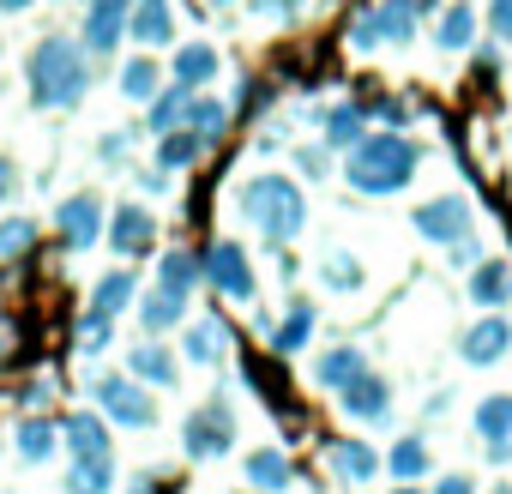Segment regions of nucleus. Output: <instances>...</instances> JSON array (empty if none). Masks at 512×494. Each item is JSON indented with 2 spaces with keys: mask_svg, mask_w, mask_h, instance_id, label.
<instances>
[{
  "mask_svg": "<svg viewBox=\"0 0 512 494\" xmlns=\"http://www.w3.org/2000/svg\"><path fill=\"white\" fill-rule=\"evenodd\" d=\"M25 85L37 109H79L91 91V67H85V43L73 37H43L25 61Z\"/></svg>",
  "mask_w": 512,
  "mask_h": 494,
  "instance_id": "f257e3e1",
  "label": "nucleus"
},
{
  "mask_svg": "<svg viewBox=\"0 0 512 494\" xmlns=\"http://www.w3.org/2000/svg\"><path fill=\"white\" fill-rule=\"evenodd\" d=\"M416 169H422V151L398 127L392 133H362L350 145V163H344V175H350L356 193H404Z\"/></svg>",
  "mask_w": 512,
  "mask_h": 494,
  "instance_id": "f03ea898",
  "label": "nucleus"
},
{
  "mask_svg": "<svg viewBox=\"0 0 512 494\" xmlns=\"http://www.w3.org/2000/svg\"><path fill=\"white\" fill-rule=\"evenodd\" d=\"M241 211L253 217V229H260L272 247L296 241L302 223H308V199H302V187H296L290 175H253V181L241 187Z\"/></svg>",
  "mask_w": 512,
  "mask_h": 494,
  "instance_id": "7ed1b4c3",
  "label": "nucleus"
},
{
  "mask_svg": "<svg viewBox=\"0 0 512 494\" xmlns=\"http://www.w3.org/2000/svg\"><path fill=\"white\" fill-rule=\"evenodd\" d=\"M235 446V410L223 404V398H211V404H199L187 422H181V452L187 458H199V464H211V458H223Z\"/></svg>",
  "mask_w": 512,
  "mask_h": 494,
  "instance_id": "20e7f679",
  "label": "nucleus"
},
{
  "mask_svg": "<svg viewBox=\"0 0 512 494\" xmlns=\"http://www.w3.org/2000/svg\"><path fill=\"white\" fill-rule=\"evenodd\" d=\"M91 398H97V410H103L109 422H121V428H151V422H157L151 392H145L139 380H127V374H97V380H91Z\"/></svg>",
  "mask_w": 512,
  "mask_h": 494,
  "instance_id": "39448f33",
  "label": "nucleus"
},
{
  "mask_svg": "<svg viewBox=\"0 0 512 494\" xmlns=\"http://www.w3.org/2000/svg\"><path fill=\"white\" fill-rule=\"evenodd\" d=\"M416 37V13L404 7V0H386V7H374V13H356L350 19V31H344V43L350 49H380V43H410Z\"/></svg>",
  "mask_w": 512,
  "mask_h": 494,
  "instance_id": "423d86ee",
  "label": "nucleus"
},
{
  "mask_svg": "<svg viewBox=\"0 0 512 494\" xmlns=\"http://www.w3.org/2000/svg\"><path fill=\"white\" fill-rule=\"evenodd\" d=\"M199 278L217 290V296H229V302H247L253 296V266H247V254L235 241H217L211 254L199 260Z\"/></svg>",
  "mask_w": 512,
  "mask_h": 494,
  "instance_id": "0eeeda50",
  "label": "nucleus"
},
{
  "mask_svg": "<svg viewBox=\"0 0 512 494\" xmlns=\"http://www.w3.org/2000/svg\"><path fill=\"white\" fill-rule=\"evenodd\" d=\"M109 247H115V260H145L151 247H157V217L145 205L109 211Z\"/></svg>",
  "mask_w": 512,
  "mask_h": 494,
  "instance_id": "6e6552de",
  "label": "nucleus"
},
{
  "mask_svg": "<svg viewBox=\"0 0 512 494\" xmlns=\"http://www.w3.org/2000/svg\"><path fill=\"white\" fill-rule=\"evenodd\" d=\"M338 410L350 416V422H386V410H392V386L380 380V374H350L344 386H338Z\"/></svg>",
  "mask_w": 512,
  "mask_h": 494,
  "instance_id": "1a4fd4ad",
  "label": "nucleus"
},
{
  "mask_svg": "<svg viewBox=\"0 0 512 494\" xmlns=\"http://www.w3.org/2000/svg\"><path fill=\"white\" fill-rule=\"evenodd\" d=\"M55 223H61V241L73 247V254H85V247H97V235H103V199L97 193H73V199H61Z\"/></svg>",
  "mask_w": 512,
  "mask_h": 494,
  "instance_id": "9d476101",
  "label": "nucleus"
},
{
  "mask_svg": "<svg viewBox=\"0 0 512 494\" xmlns=\"http://www.w3.org/2000/svg\"><path fill=\"white\" fill-rule=\"evenodd\" d=\"M127 7L133 0H91V13H85V55H115L121 37H127Z\"/></svg>",
  "mask_w": 512,
  "mask_h": 494,
  "instance_id": "9b49d317",
  "label": "nucleus"
},
{
  "mask_svg": "<svg viewBox=\"0 0 512 494\" xmlns=\"http://www.w3.org/2000/svg\"><path fill=\"white\" fill-rule=\"evenodd\" d=\"M464 362L470 368H494V362H506V350H512V326L500 320V314H488V320H476L470 332H464Z\"/></svg>",
  "mask_w": 512,
  "mask_h": 494,
  "instance_id": "f8f14e48",
  "label": "nucleus"
},
{
  "mask_svg": "<svg viewBox=\"0 0 512 494\" xmlns=\"http://www.w3.org/2000/svg\"><path fill=\"white\" fill-rule=\"evenodd\" d=\"M61 440L73 446V458H79V464L109 458V416H103V410H73V416L61 422Z\"/></svg>",
  "mask_w": 512,
  "mask_h": 494,
  "instance_id": "ddd939ff",
  "label": "nucleus"
},
{
  "mask_svg": "<svg viewBox=\"0 0 512 494\" xmlns=\"http://www.w3.org/2000/svg\"><path fill=\"white\" fill-rule=\"evenodd\" d=\"M416 229L428 235V241H458V235H470V205L464 199H428V205H416Z\"/></svg>",
  "mask_w": 512,
  "mask_h": 494,
  "instance_id": "4468645a",
  "label": "nucleus"
},
{
  "mask_svg": "<svg viewBox=\"0 0 512 494\" xmlns=\"http://www.w3.org/2000/svg\"><path fill=\"white\" fill-rule=\"evenodd\" d=\"M133 296H139V278H133V266L121 260L115 272H103V278H97V290H91V314L121 320V314L133 308Z\"/></svg>",
  "mask_w": 512,
  "mask_h": 494,
  "instance_id": "2eb2a0df",
  "label": "nucleus"
},
{
  "mask_svg": "<svg viewBox=\"0 0 512 494\" xmlns=\"http://www.w3.org/2000/svg\"><path fill=\"white\" fill-rule=\"evenodd\" d=\"M217 67H223V61H217V49H211V43H187V49L169 61V79H175L181 91H205V85L217 79Z\"/></svg>",
  "mask_w": 512,
  "mask_h": 494,
  "instance_id": "dca6fc26",
  "label": "nucleus"
},
{
  "mask_svg": "<svg viewBox=\"0 0 512 494\" xmlns=\"http://www.w3.org/2000/svg\"><path fill=\"white\" fill-rule=\"evenodd\" d=\"M326 458H332V476L338 482H374L380 476V458H374L368 440H332Z\"/></svg>",
  "mask_w": 512,
  "mask_h": 494,
  "instance_id": "f3484780",
  "label": "nucleus"
},
{
  "mask_svg": "<svg viewBox=\"0 0 512 494\" xmlns=\"http://www.w3.org/2000/svg\"><path fill=\"white\" fill-rule=\"evenodd\" d=\"M470 302L476 308H506L512 302V266L506 260H476L470 266Z\"/></svg>",
  "mask_w": 512,
  "mask_h": 494,
  "instance_id": "a211bd4d",
  "label": "nucleus"
},
{
  "mask_svg": "<svg viewBox=\"0 0 512 494\" xmlns=\"http://www.w3.org/2000/svg\"><path fill=\"white\" fill-rule=\"evenodd\" d=\"M476 434L488 440V458H506V446H512V398L506 392L476 404Z\"/></svg>",
  "mask_w": 512,
  "mask_h": 494,
  "instance_id": "6ab92c4d",
  "label": "nucleus"
},
{
  "mask_svg": "<svg viewBox=\"0 0 512 494\" xmlns=\"http://www.w3.org/2000/svg\"><path fill=\"white\" fill-rule=\"evenodd\" d=\"M127 31L157 49V43H169V31H175V7H169V0H133V7H127Z\"/></svg>",
  "mask_w": 512,
  "mask_h": 494,
  "instance_id": "aec40b11",
  "label": "nucleus"
},
{
  "mask_svg": "<svg viewBox=\"0 0 512 494\" xmlns=\"http://www.w3.org/2000/svg\"><path fill=\"white\" fill-rule=\"evenodd\" d=\"M13 440H19V458H25V464H43V458H55V446H61V422H49V416H19Z\"/></svg>",
  "mask_w": 512,
  "mask_h": 494,
  "instance_id": "412c9836",
  "label": "nucleus"
},
{
  "mask_svg": "<svg viewBox=\"0 0 512 494\" xmlns=\"http://www.w3.org/2000/svg\"><path fill=\"white\" fill-rule=\"evenodd\" d=\"M127 374L133 380H145V386H175V356L163 350V344H139V350H127Z\"/></svg>",
  "mask_w": 512,
  "mask_h": 494,
  "instance_id": "4be33fe9",
  "label": "nucleus"
},
{
  "mask_svg": "<svg viewBox=\"0 0 512 494\" xmlns=\"http://www.w3.org/2000/svg\"><path fill=\"white\" fill-rule=\"evenodd\" d=\"M181 127H193L205 145H217V139H223V127H229V109H223L217 97H199V91H187V115H181Z\"/></svg>",
  "mask_w": 512,
  "mask_h": 494,
  "instance_id": "5701e85b",
  "label": "nucleus"
},
{
  "mask_svg": "<svg viewBox=\"0 0 512 494\" xmlns=\"http://www.w3.org/2000/svg\"><path fill=\"white\" fill-rule=\"evenodd\" d=\"M181 314H187V296H181V290H163V284H157V290L139 302V320H145V332H169Z\"/></svg>",
  "mask_w": 512,
  "mask_h": 494,
  "instance_id": "b1692460",
  "label": "nucleus"
},
{
  "mask_svg": "<svg viewBox=\"0 0 512 494\" xmlns=\"http://www.w3.org/2000/svg\"><path fill=\"white\" fill-rule=\"evenodd\" d=\"M181 115H187V91H181V85H157V91H151L145 133H169V127H181Z\"/></svg>",
  "mask_w": 512,
  "mask_h": 494,
  "instance_id": "393cba45",
  "label": "nucleus"
},
{
  "mask_svg": "<svg viewBox=\"0 0 512 494\" xmlns=\"http://www.w3.org/2000/svg\"><path fill=\"white\" fill-rule=\"evenodd\" d=\"M362 133H368V115H362L356 103H338V109H326V145H332V151H350Z\"/></svg>",
  "mask_w": 512,
  "mask_h": 494,
  "instance_id": "a878e982",
  "label": "nucleus"
},
{
  "mask_svg": "<svg viewBox=\"0 0 512 494\" xmlns=\"http://www.w3.org/2000/svg\"><path fill=\"white\" fill-rule=\"evenodd\" d=\"M199 151H205V139H199L193 127H169V133H157V163H163V169H187Z\"/></svg>",
  "mask_w": 512,
  "mask_h": 494,
  "instance_id": "bb28decb",
  "label": "nucleus"
},
{
  "mask_svg": "<svg viewBox=\"0 0 512 494\" xmlns=\"http://www.w3.org/2000/svg\"><path fill=\"white\" fill-rule=\"evenodd\" d=\"M223 350H229V326H223L217 314H211V320H199V326L187 332V362H205V368H211Z\"/></svg>",
  "mask_w": 512,
  "mask_h": 494,
  "instance_id": "cd10ccee",
  "label": "nucleus"
},
{
  "mask_svg": "<svg viewBox=\"0 0 512 494\" xmlns=\"http://www.w3.org/2000/svg\"><path fill=\"white\" fill-rule=\"evenodd\" d=\"M362 368H368V362H362V350H350V344H344V350H326V356L314 362V386L338 392V386H344L350 374H362Z\"/></svg>",
  "mask_w": 512,
  "mask_h": 494,
  "instance_id": "c85d7f7f",
  "label": "nucleus"
},
{
  "mask_svg": "<svg viewBox=\"0 0 512 494\" xmlns=\"http://www.w3.org/2000/svg\"><path fill=\"white\" fill-rule=\"evenodd\" d=\"M247 482H253V488H290L296 470L284 464V452L266 446V452H247Z\"/></svg>",
  "mask_w": 512,
  "mask_h": 494,
  "instance_id": "c756f323",
  "label": "nucleus"
},
{
  "mask_svg": "<svg viewBox=\"0 0 512 494\" xmlns=\"http://www.w3.org/2000/svg\"><path fill=\"white\" fill-rule=\"evenodd\" d=\"M163 85V67L151 61V55H133L127 67H121V97H133V103H151V91Z\"/></svg>",
  "mask_w": 512,
  "mask_h": 494,
  "instance_id": "7c9ffc66",
  "label": "nucleus"
},
{
  "mask_svg": "<svg viewBox=\"0 0 512 494\" xmlns=\"http://www.w3.org/2000/svg\"><path fill=\"white\" fill-rule=\"evenodd\" d=\"M386 470H392L398 482H422V476H428V446H422L416 434H404V440L392 446V458H386Z\"/></svg>",
  "mask_w": 512,
  "mask_h": 494,
  "instance_id": "2f4dec72",
  "label": "nucleus"
},
{
  "mask_svg": "<svg viewBox=\"0 0 512 494\" xmlns=\"http://www.w3.org/2000/svg\"><path fill=\"white\" fill-rule=\"evenodd\" d=\"M476 43V13H470V0H458V7L440 13V49H470Z\"/></svg>",
  "mask_w": 512,
  "mask_h": 494,
  "instance_id": "473e14b6",
  "label": "nucleus"
},
{
  "mask_svg": "<svg viewBox=\"0 0 512 494\" xmlns=\"http://www.w3.org/2000/svg\"><path fill=\"white\" fill-rule=\"evenodd\" d=\"M308 332H314V308H308V302H296V308H290V320L272 332V350H278V356H296V350L308 344Z\"/></svg>",
  "mask_w": 512,
  "mask_h": 494,
  "instance_id": "72a5a7b5",
  "label": "nucleus"
},
{
  "mask_svg": "<svg viewBox=\"0 0 512 494\" xmlns=\"http://www.w3.org/2000/svg\"><path fill=\"white\" fill-rule=\"evenodd\" d=\"M157 284H163V290L193 296V284H199V260H193V254H169V260L157 266Z\"/></svg>",
  "mask_w": 512,
  "mask_h": 494,
  "instance_id": "f704fd0d",
  "label": "nucleus"
},
{
  "mask_svg": "<svg viewBox=\"0 0 512 494\" xmlns=\"http://www.w3.org/2000/svg\"><path fill=\"white\" fill-rule=\"evenodd\" d=\"M67 488H115V458H91V464H79V458H73Z\"/></svg>",
  "mask_w": 512,
  "mask_h": 494,
  "instance_id": "c9c22d12",
  "label": "nucleus"
},
{
  "mask_svg": "<svg viewBox=\"0 0 512 494\" xmlns=\"http://www.w3.org/2000/svg\"><path fill=\"white\" fill-rule=\"evenodd\" d=\"M31 241H37V223H31V217H7V223H0V260H7V254H25Z\"/></svg>",
  "mask_w": 512,
  "mask_h": 494,
  "instance_id": "e433bc0d",
  "label": "nucleus"
},
{
  "mask_svg": "<svg viewBox=\"0 0 512 494\" xmlns=\"http://www.w3.org/2000/svg\"><path fill=\"white\" fill-rule=\"evenodd\" d=\"M320 272H326L332 290H356V284H362V260H350V254H326Z\"/></svg>",
  "mask_w": 512,
  "mask_h": 494,
  "instance_id": "4c0bfd02",
  "label": "nucleus"
},
{
  "mask_svg": "<svg viewBox=\"0 0 512 494\" xmlns=\"http://www.w3.org/2000/svg\"><path fill=\"white\" fill-rule=\"evenodd\" d=\"M296 163H302V175H314V181H320V175H332V145H302V151H296Z\"/></svg>",
  "mask_w": 512,
  "mask_h": 494,
  "instance_id": "58836bf2",
  "label": "nucleus"
},
{
  "mask_svg": "<svg viewBox=\"0 0 512 494\" xmlns=\"http://www.w3.org/2000/svg\"><path fill=\"white\" fill-rule=\"evenodd\" d=\"M109 326H115V320H103V314L85 308V320H79V344H85V350H103V344H109Z\"/></svg>",
  "mask_w": 512,
  "mask_h": 494,
  "instance_id": "ea45409f",
  "label": "nucleus"
},
{
  "mask_svg": "<svg viewBox=\"0 0 512 494\" xmlns=\"http://www.w3.org/2000/svg\"><path fill=\"white\" fill-rule=\"evenodd\" d=\"M488 31L500 43H512V0H488Z\"/></svg>",
  "mask_w": 512,
  "mask_h": 494,
  "instance_id": "a19ab883",
  "label": "nucleus"
},
{
  "mask_svg": "<svg viewBox=\"0 0 512 494\" xmlns=\"http://www.w3.org/2000/svg\"><path fill=\"white\" fill-rule=\"evenodd\" d=\"M127 145H133V133H103L97 139V157L103 163H127Z\"/></svg>",
  "mask_w": 512,
  "mask_h": 494,
  "instance_id": "79ce46f5",
  "label": "nucleus"
},
{
  "mask_svg": "<svg viewBox=\"0 0 512 494\" xmlns=\"http://www.w3.org/2000/svg\"><path fill=\"white\" fill-rule=\"evenodd\" d=\"M446 247H452V266H476V260H482V241H476V235H458V241H446Z\"/></svg>",
  "mask_w": 512,
  "mask_h": 494,
  "instance_id": "37998d69",
  "label": "nucleus"
},
{
  "mask_svg": "<svg viewBox=\"0 0 512 494\" xmlns=\"http://www.w3.org/2000/svg\"><path fill=\"white\" fill-rule=\"evenodd\" d=\"M434 488H440V494H464L470 476H464V470H446V476H434Z\"/></svg>",
  "mask_w": 512,
  "mask_h": 494,
  "instance_id": "c03bdc74",
  "label": "nucleus"
},
{
  "mask_svg": "<svg viewBox=\"0 0 512 494\" xmlns=\"http://www.w3.org/2000/svg\"><path fill=\"white\" fill-rule=\"evenodd\" d=\"M374 115H380V121H386V127H404V121H410V109H404V103H380V109H374Z\"/></svg>",
  "mask_w": 512,
  "mask_h": 494,
  "instance_id": "a18cd8bd",
  "label": "nucleus"
},
{
  "mask_svg": "<svg viewBox=\"0 0 512 494\" xmlns=\"http://www.w3.org/2000/svg\"><path fill=\"white\" fill-rule=\"evenodd\" d=\"M253 7H260V13H296L302 0H253Z\"/></svg>",
  "mask_w": 512,
  "mask_h": 494,
  "instance_id": "49530a36",
  "label": "nucleus"
},
{
  "mask_svg": "<svg viewBox=\"0 0 512 494\" xmlns=\"http://www.w3.org/2000/svg\"><path fill=\"white\" fill-rule=\"evenodd\" d=\"M13 181H19V175H13V163H7V157H0V199H7V193H13Z\"/></svg>",
  "mask_w": 512,
  "mask_h": 494,
  "instance_id": "de8ad7c7",
  "label": "nucleus"
},
{
  "mask_svg": "<svg viewBox=\"0 0 512 494\" xmlns=\"http://www.w3.org/2000/svg\"><path fill=\"white\" fill-rule=\"evenodd\" d=\"M37 0H0V13H31Z\"/></svg>",
  "mask_w": 512,
  "mask_h": 494,
  "instance_id": "09e8293b",
  "label": "nucleus"
},
{
  "mask_svg": "<svg viewBox=\"0 0 512 494\" xmlns=\"http://www.w3.org/2000/svg\"><path fill=\"white\" fill-rule=\"evenodd\" d=\"M404 7H410V13L422 19V13H434V0H404Z\"/></svg>",
  "mask_w": 512,
  "mask_h": 494,
  "instance_id": "8fccbe9b",
  "label": "nucleus"
},
{
  "mask_svg": "<svg viewBox=\"0 0 512 494\" xmlns=\"http://www.w3.org/2000/svg\"><path fill=\"white\" fill-rule=\"evenodd\" d=\"M205 7H217V13H223V7H229V0H205Z\"/></svg>",
  "mask_w": 512,
  "mask_h": 494,
  "instance_id": "3c124183",
  "label": "nucleus"
}]
</instances>
